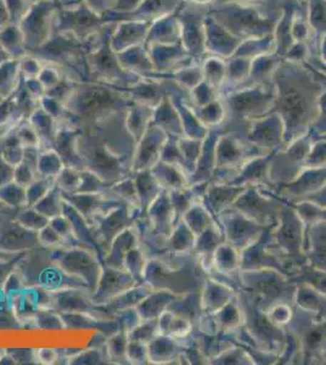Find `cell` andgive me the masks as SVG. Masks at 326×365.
Wrapping results in <instances>:
<instances>
[{
  "mask_svg": "<svg viewBox=\"0 0 326 365\" xmlns=\"http://www.w3.org/2000/svg\"><path fill=\"white\" fill-rule=\"evenodd\" d=\"M14 173H15V166L9 163L0 155V187H4L9 182H14Z\"/></svg>",
  "mask_w": 326,
  "mask_h": 365,
  "instance_id": "obj_43",
  "label": "cell"
},
{
  "mask_svg": "<svg viewBox=\"0 0 326 365\" xmlns=\"http://www.w3.org/2000/svg\"><path fill=\"white\" fill-rule=\"evenodd\" d=\"M111 364L106 346L103 349H84L70 361V365H101Z\"/></svg>",
  "mask_w": 326,
  "mask_h": 365,
  "instance_id": "obj_29",
  "label": "cell"
},
{
  "mask_svg": "<svg viewBox=\"0 0 326 365\" xmlns=\"http://www.w3.org/2000/svg\"><path fill=\"white\" fill-rule=\"evenodd\" d=\"M24 330L22 323L17 318L9 302L0 304V331H21Z\"/></svg>",
  "mask_w": 326,
  "mask_h": 365,
  "instance_id": "obj_34",
  "label": "cell"
},
{
  "mask_svg": "<svg viewBox=\"0 0 326 365\" xmlns=\"http://www.w3.org/2000/svg\"><path fill=\"white\" fill-rule=\"evenodd\" d=\"M108 337L103 334L101 331H93L91 339L88 341V344H86V347L88 349H103L106 346Z\"/></svg>",
  "mask_w": 326,
  "mask_h": 365,
  "instance_id": "obj_44",
  "label": "cell"
},
{
  "mask_svg": "<svg viewBox=\"0 0 326 365\" xmlns=\"http://www.w3.org/2000/svg\"><path fill=\"white\" fill-rule=\"evenodd\" d=\"M138 246H141V244H139V232L136 227L133 225L124 229L123 232H120L112 241L103 258V266L123 269L126 255Z\"/></svg>",
  "mask_w": 326,
  "mask_h": 365,
  "instance_id": "obj_12",
  "label": "cell"
},
{
  "mask_svg": "<svg viewBox=\"0 0 326 365\" xmlns=\"http://www.w3.org/2000/svg\"><path fill=\"white\" fill-rule=\"evenodd\" d=\"M150 363H165L173 357V341L168 335H157L149 344Z\"/></svg>",
  "mask_w": 326,
  "mask_h": 365,
  "instance_id": "obj_25",
  "label": "cell"
},
{
  "mask_svg": "<svg viewBox=\"0 0 326 365\" xmlns=\"http://www.w3.org/2000/svg\"><path fill=\"white\" fill-rule=\"evenodd\" d=\"M153 116L150 106L146 105H136L129 110L126 118V127L136 143L141 140L145 132L149 128L150 120Z\"/></svg>",
  "mask_w": 326,
  "mask_h": 365,
  "instance_id": "obj_18",
  "label": "cell"
},
{
  "mask_svg": "<svg viewBox=\"0 0 326 365\" xmlns=\"http://www.w3.org/2000/svg\"><path fill=\"white\" fill-rule=\"evenodd\" d=\"M81 185L77 192L82 194H103L110 185L96 172L89 170H81Z\"/></svg>",
  "mask_w": 326,
  "mask_h": 365,
  "instance_id": "obj_30",
  "label": "cell"
},
{
  "mask_svg": "<svg viewBox=\"0 0 326 365\" xmlns=\"http://www.w3.org/2000/svg\"><path fill=\"white\" fill-rule=\"evenodd\" d=\"M5 352H6V349H1V347H0V359H1V357H3V356H4Z\"/></svg>",
  "mask_w": 326,
  "mask_h": 365,
  "instance_id": "obj_46",
  "label": "cell"
},
{
  "mask_svg": "<svg viewBox=\"0 0 326 365\" xmlns=\"http://www.w3.org/2000/svg\"><path fill=\"white\" fill-rule=\"evenodd\" d=\"M16 220L22 227L34 232L49 225V220L46 216H43L36 208L29 206L17 210Z\"/></svg>",
  "mask_w": 326,
  "mask_h": 365,
  "instance_id": "obj_28",
  "label": "cell"
},
{
  "mask_svg": "<svg viewBox=\"0 0 326 365\" xmlns=\"http://www.w3.org/2000/svg\"><path fill=\"white\" fill-rule=\"evenodd\" d=\"M165 134L158 127H149L141 140L136 143L133 158L132 170H151L157 162L161 161V153L165 146Z\"/></svg>",
  "mask_w": 326,
  "mask_h": 365,
  "instance_id": "obj_7",
  "label": "cell"
},
{
  "mask_svg": "<svg viewBox=\"0 0 326 365\" xmlns=\"http://www.w3.org/2000/svg\"><path fill=\"white\" fill-rule=\"evenodd\" d=\"M38 364L54 365L58 363V349L41 347L37 349Z\"/></svg>",
  "mask_w": 326,
  "mask_h": 365,
  "instance_id": "obj_42",
  "label": "cell"
},
{
  "mask_svg": "<svg viewBox=\"0 0 326 365\" xmlns=\"http://www.w3.org/2000/svg\"><path fill=\"white\" fill-rule=\"evenodd\" d=\"M17 269L20 270L26 287H44L53 292L79 287L87 289L82 280L63 272L51 257V249L43 246L27 251L19 262Z\"/></svg>",
  "mask_w": 326,
  "mask_h": 365,
  "instance_id": "obj_1",
  "label": "cell"
},
{
  "mask_svg": "<svg viewBox=\"0 0 326 365\" xmlns=\"http://www.w3.org/2000/svg\"><path fill=\"white\" fill-rule=\"evenodd\" d=\"M127 361L129 364H148L150 363L149 347L139 341L129 340L127 344Z\"/></svg>",
  "mask_w": 326,
  "mask_h": 365,
  "instance_id": "obj_35",
  "label": "cell"
},
{
  "mask_svg": "<svg viewBox=\"0 0 326 365\" xmlns=\"http://www.w3.org/2000/svg\"><path fill=\"white\" fill-rule=\"evenodd\" d=\"M78 150L86 163V170L96 172L108 185L133 175V170L121 158L112 154L94 129H91L87 134L81 132Z\"/></svg>",
  "mask_w": 326,
  "mask_h": 365,
  "instance_id": "obj_3",
  "label": "cell"
},
{
  "mask_svg": "<svg viewBox=\"0 0 326 365\" xmlns=\"http://www.w3.org/2000/svg\"><path fill=\"white\" fill-rule=\"evenodd\" d=\"M26 252L19 253L15 257L8 258V259L0 258V290L3 289V285H4L5 280L8 279L9 275L11 274L13 270L16 269L19 262Z\"/></svg>",
  "mask_w": 326,
  "mask_h": 365,
  "instance_id": "obj_41",
  "label": "cell"
},
{
  "mask_svg": "<svg viewBox=\"0 0 326 365\" xmlns=\"http://www.w3.org/2000/svg\"><path fill=\"white\" fill-rule=\"evenodd\" d=\"M39 245L46 249H58L65 246L63 237L50 225H46L37 232Z\"/></svg>",
  "mask_w": 326,
  "mask_h": 365,
  "instance_id": "obj_37",
  "label": "cell"
},
{
  "mask_svg": "<svg viewBox=\"0 0 326 365\" xmlns=\"http://www.w3.org/2000/svg\"><path fill=\"white\" fill-rule=\"evenodd\" d=\"M151 225L157 232H165L170 228V223L173 220L174 210L170 204V194L162 190L161 194L157 196V199L150 205L146 211Z\"/></svg>",
  "mask_w": 326,
  "mask_h": 365,
  "instance_id": "obj_17",
  "label": "cell"
},
{
  "mask_svg": "<svg viewBox=\"0 0 326 365\" xmlns=\"http://www.w3.org/2000/svg\"><path fill=\"white\" fill-rule=\"evenodd\" d=\"M127 101L117 91L103 87H87L81 91H73L66 106V115L75 118L73 125L78 128L79 122L84 125L99 122L122 113Z\"/></svg>",
  "mask_w": 326,
  "mask_h": 365,
  "instance_id": "obj_2",
  "label": "cell"
},
{
  "mask_svg": "<svg viewBox=\"0 0 326 365\" xmlns=\"http://www.w3.org/2000/svg\"><path fill=\"white\" fill-rule=\"evenodd\" d=\"M133 179L136 182V194L139 199V207L141 211L146 212L150 205L161 194L162 189L160 182H157L151 170H139L133 173Z\"/></svg>",
  "mask_w": 326,
  "mask_h": 365,
  "instance_id": "obj_13",
  "label": "cell"
},
{
  "mask_svg": "<svg viewBox=\"0 0 326 365\" xmlns=\"http://www.w3.org/2000/svg\"><path fill=\"white\" fill-rule=\"evenodd\" d=\"M55 179H46L38 177L31 185L26 187V197H27V206L34 207L44 196L48 191L54 187Z\"/></svg>",
  "mask_w": 326,
  "mask_h": 365,
  "instance_id": "obj_33",
  "label": "cell"
},
{
  "mask_svg": "<svg viewBox=\"0 0 326 365\" xmlns=\"http://www.w3.org/2000/svg\"><path fill=\"white\" fill-rule=\"evenodd\" d=\"M0 204L11 208L26 207V187H21L15 182H9L4 187H0Z\"/></svg>",
  "mask_w": 326,
  "mask_h": 365,
  "instance_id": "obj_27",
  "label": "cell"
},
{
  "mask_svg": "<svg viewBox=\"0 0 326 365\" xmlns=\"http://www.w3.org/2000/svg\"><path fill=\"white\" fill-rule=\"evenodd\" d=\"M128 334L118 331L108 337L106 342V351L111 364H129L127 361V344H128Z\"/></svg>",
  "mask_w": 326,
  "mask_h": 365,
  "instance_id": "obj_24",
  "label": "cell"
},
{
  "mask_svg": "<svg viewBox=\"0 0 326 365\" xmlns=\"http://www.w3.org/2000/svg\"><path fill=\"white\" fill-rule=\"evenodd\" d=\"M0 365H16V363H15V361H14L10 354H8V353L5 352L4 356H3L1 359H0Z\"/></svg>",
  "mask_w": 326,
  "mask_h": 365,
  "instance_id": "obj_45",
  "label": "cell"
},
{
  "mask_svg": "<svg viewBox=\"0 0 326 365\" xmlns=\"http://www.w3.org/2000/svg\"><path fill=\"white\" fill-rule=\"evenodd\" d=\"M34 207L48 220L60 216L63 213V207H65L63 192L56 184H54V187H51L48 191V194L37 205H34Z\"/></svg>",
  "mask_w": 326,
  "mask_h": 365,
  "instance_id": "obj_20",
  "label": "cell"
},
{
  "mask_svg": "<svg viewBox=\"0 0 326 365\" xmlns=\"http://www.w3.org/2000/svg\"><path fill=\"white\" fill-rule=\"evenodd\" d=\"M106 191L112 196H115L116 199L123 201L124 204L128 205L131 207L141 208L133 175L122 179L120 182H113L106 189Z\"/></svg>",
  "mask_w": 326,
  "mask_h": 365,
  "instance_id": "obj_23",
  "label": "cell"
},
{
  "mask_svg": "<svg viewBox=\"0 0 326 365\" xmlns=\"http://www.w3.org/2000/svg\"><path fill=\"white\" fill-rule=\"evenodd\" d=\"M26 287V282L22 278V275H21L20 270L16 269L13 270L11 274L9 275L8 279L5 280L4 285H3V292H4L5 295L8 296L9 299L11 297V296L15 295L17 292H20V291L24 290Z\"/></svg>",
  "mask_w": 326,
  "mask_h": 365,
  "instance_id": "obj_40",
  "label": "cell"
},
{
  "mask_svg": "<svg viewBox=\"0 0 326 365\" xmlns=\"http://www.w3.org/2000/svg\"><path fill=\"white\" fill-rule=\"evenodd\" d=\"M153 290V287H150L149 284H146V282L136 284V287H131L129 290L124 291L121 295L116 296L115 299H111L106 304L96 306L98 317L100 319L115 318L122 312L136 308L138 304Z\"/></svg>",
  "mask_w": 326,
  "mask_h": 365,
  "instance_id": "obj_11",
  "label": "cell"
},
{
  "mask_svg": "<svg viewBox=\"0 0 326 365\" xmlns=\"http://www.w3.org/2000/svg\"><path fill=\"white\" fill-rule=\"evenodd\" d=\"M38 178L37 170L34 167L29 166L26 162H21L15 166L14 173V182H17L21 187H27Z\"/></svg>",
  "mask_w": 326,
  "mask_h": 365,
  "instance_id": "obj_39",
  "label": "cell"
},
{
  "mask_svg": "<svg viewBox=\"0 0 326 365\" xmlns=\"http://www.w3.org/2000/svg\"><path fill=\"white\" fill-rule=\"evenodd\" d=\"M81 170L65 166L55 178V184L63 194H76L81 185Z\"/></svg>",
  "mask_w": 326,
  "mask_h": 365,
  "instance_id": "obj_31",
  "label": "cell"
},
{
  "mask_svg": "<svg viewBox=\"0 0 326 365\" xmlns=\"http://www.w3.org/2000/svg\"><path fill=\"white\" fill-rule=\"evenodd\" d=\"M51 257L63 272L82 280L91 294L96 291L103 268L96 253L81 246H72L51 249Z\"/></svg>",
  "mask_w": 326,
  "mask_h": 365,
  "instance_id": "obj_4",
  "label": "cell"
},
{
  "mask_svg": "<svg viewBox=\"0 0 326 365\" xmlns=\"http://www.w3.org/2000/svg\"><path fill=\"white\" fill-rule=\"evenodd\" d=\"M34 327L37 331H66L61 314L55 309H38L34 316Z\"/></svg>",
  "mask_w": 326,
  "mask_h": 365,
  "instance_id": "obj_22",
  "label": "cell"
},
{
  "mask_svg": "<svg viewBox=\"0 0 326 365\" xmlns=\"http://www.w3.org/2000/svg\"><path fill=\"white\" fill-rule=\"evenodd\" d=\"M174 301L172 292L167 290H155L141 301L136 311L139 313L141 320L157 319L163 312L170 308Z\"/></svg>",
  "mask_w": 326,
  "mask_h": 365,
  "instance_id": "obj_14",
  "label": "cell"
},
{
  "mask_svg": "<svg viewBox=\"0 0 326 365\" xmlns=\"http://www.w3.org/2000/svg\"><path fill=\"white\" fill-rule=\"evenodd\" d=\"M19 208L0 205V251L4 253H21L36 249L39 245L37 232H31L19 223Z\"/></svg>",
  "mask_w": 326,
  "mask_h": 365,
  "instance_id": "obj_5",
  "label": "cell"
},
{
  "mask_svg": "<svg viewBox=\"0 0 326 365\" xmlns=\"http://www.w3.org/2000/svg\"><path fill=\"white\" fill-rule=\"evenodd\" d=\"M138 282L132 275L124 269H117L111 267L103 266L96 291L91 294L93 302L96 306H103L121 295L124 291L136 287Z\"/></svg>",
  "mask_w": 326,
  "mask_h": 365,
  "instance_id": "obj_8",
  "label": "cell"
},
{
  "mask_svg": "<svg viewBox=\"0 0 326 365\" xmlns=\"http://www.w3.org/2000/svg\"><path fill=\"white\" fill-rule=\"evenodd\" d=\"M151 172L163 190H179L182 187L183 175L175 165L163 161L157 162L151 168Z\"/></svg>",
  "mask_w": 326,
  "mask_h": 365,
  "instance_id": "obj_19",
  "label": "cell"
},
{
  "mask_svg": "<svg viewBox=\"0 0 326 365\" xmlns=\"http://www.w3.org/2000/svg\"><path fill=\"white\" fill-rule=\"evenodd\" d=\"M81 132V128H77L75 125L58 127V134L51 148L60 155L65 166L72 167L78 170H86V163L78 150V138Z\"/></svg>",
  "mask_w": 326,
  "mask_h": 365,
  "instance_id": "obj_10",
  "label": "cell"
},
{
  "mask_svg": "<svg viewBox=\"0 0 326 365\" xmlns=\"http://www.w3.org/2000/svg\"><path fill=\"white\" fill-rule=\"evenodd\" d=\"M29 120L39 137L41 149H51L58 134V120L50 116L49 113H46L41 106L36 108V111L31 115Z\"/></svg>",
  "mask_w": 326,
  "mask_h": 365,
  "instance_id": "obj_16",
  "label": "cell"
},
{
  "mask_svg": "<svg viewBox=\"0 0 326 365\" xmlns=\"http://www.w3.org/2000/svg\"><path fill=\"white\" fill-rule=\"evenodd\" d=\"M6 353L11 356L16 365L38 364L37 349L34 347H8Z\"/></svg>",
  "mask_w": 326,
  "mask_h": 365,
  "instance_id": "obj_38",
  "label": "cell"
},
{
  "mask_svg": "<svg viewBox=\"0 0 326 365\" xmlns=\"http://www.w3.org/2000/svg\"><path fill=\"white\" fill-rule=\"evenodd\" d=\"M157 335H160L157 319L141 320L136 328L128 332V339L149 344Z\"/></svg>",
  "mask_w": 326,
  "mask_h": 365,
  "instance_id": "obj_32",
  "label": "cell"
},
{
  "mask_svg": "<svg viewBox=\"0 0 326 365\" xmlns=\"http://www.w3.org/2000/svg\"><path fill=\"white\" fill-rule=\"evenodd\" d=\"M65 167L60 155L54 149L41 150L38 158V177L55 179Z\"/></svg>",
  "mask_w": 326,
  "mask_h": 365,
  "instance_id": "obj_21",
  "label": "cell"
},
{
  "mask_svg": "<svg viewBox=\"0 0 326 365\" xmlns=\"http://www.w3.org/2000/svg\"><path fill=\"white\" fill-rule=\"evenodd\" d=\"M15 134L24 148H29V146L41 148V141L37 132L34 130L29 120H22L20 125H17L15 128Z\"/></svg>",
  "mask_w": 326,
  "mask_h": 365,
  "instance_id": "obj_36",
  "label": "cell"
},
{
  "mask_svg": "<svg viewBox=\"0 0 326 365\" xmlns=\"http://www.w3.org/2000/svg\"><path fill=\"white\" fill-rule=\"evenodd\" d=\"M146 257H145V253L143 252V250L141 249V246L134 247L131 250L123 261V269L126 272H128L133 278L136 279V282L138 284L144 282V274L145 269H146Z\"/></svg>",
  "mask_w": 326,
  "mask_h": 365,
  "instance_id": "obj_26",
  "label": "cell"
},
{
  "mask_svg": "<svg viewBox=\"0 0 326 365\" xmlns=\"http://www.w3.org/2000/svg\"><path fill=\"white\" fill-rule=\"evenodd\" d=\"M63 199L91 225L96 217L99 215L103 204V194H63Z\"/></svg>",
  "mask_w": 326,
  "mask_h": 365,
  "instance_id": "obj_15",
  "label": "cell"
},
{
  "mask_svg": "<svg viewBox=\"0 0 326 365\" xmlns=\"http://www.w3.org/2000/svg\"><path fill=\"white\" fill-rule=\"evenodd\" d=\"M133 210L136 208L131 207L128 205H121L118 207L112 208L110 211L96 217L93 222V228L96 230V239L105 255L113 239L123 232L124 229L134 225Z\"/></svg>",
  "mask_w": 326,
  "mask_h": 365,
  "instance_id": "obj_6",
  "label": "cell"
},
{
  "mask_svg": "<svg viewBox=\"0 0 326 365\" xmlns=\"http://www.w3.org/2000/svg\"><path fill=\"white\" fill-rule=\"evenodd\" d=\"M54 309L60 314L86 313L99 318L91 291L82 287L54 292Z\"/></svg>",
  "mask_w": 326,
  "mask_h": 365,
  "instance_id": "obj_9",
  "label": "cell"
}]
</instances>
